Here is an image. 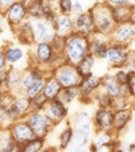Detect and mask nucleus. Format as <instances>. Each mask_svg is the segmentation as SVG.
Masks as SVG:
<instances>
[{
	"label": "nucleus",
	"instance_id": "6ab92c4d",
	"mask_svg": "<svg viewBox=\"0 0 135 152\" xmlns=\"http://www.w3.org/2000/svg\"><path fill=\"white\" fill-rule=\"evenodd\" d=\"M47 102H48V100H47L45 96L41 93V94H38L37 96H35L33 99L30 100V109H31L32 112L42 110V109H44Z\"/></svg>",
	"mask_w": 135,
	"mask_h": 152
},
{
	"label": "nucleus",
	"instance_id": "2eb2a0df",
	"mask_svg": "<svg viewBox=\"0 0 135 152\" xmlns=\"http://www.w3.org/2000/svg\"><path fill=\"white\" fill-rule=\"evenodd\" d=\"M44 76L42 75V72L39 70H29L26 74L22 75V89L23 90H26L29 87H31L37 80L39 78H43Z\"/></svg>",
	"mask_w": 135,
	"mask_h": 152
},
{
	"label": "nucleus",
	"instance_id": "7ed1b4c3",
	"mask_svg": "<svg viewBox=\"0 0 135 152\" xmlns=\"http://www.w3.org/2000/svg\"><path fill=\"white\" fill-rule=\"evenodd\" d=\"M26 121L30 125L35 137H39V138H44L48 134L49 128L53 126L54 122L45 113H42L41 110L32 112L27 116Z\"/></svg>",
	"mask_w": 135,
	"mask_h": 152
},
{
	"label": "nucleus",
	"instance_id": "5701e85b",
	"mask_svg": "<svg viewBox=\"0 0 135 152\" xmlns=\"http://www.w3.org/2000/svg\"><path fill=\"white\" fill-rule=\"evenodd\" d=\"M134 28L130 27V26H124V27H121L118 31H117V38L121 39V40H124L127 38H129L133 33H134Z\"/></svg>",
	"mask_w": 135,
	"mask_h": 152
},
{
	"label": "nucleus",
	"instance_id": "cd10ccee",
	"mask_svg": "<svg viewBox=\"0 0 135 152\" xmlns=\"http://www.w3.org/2000/svg\"><path fill=\"white\" fill-rule=\"evenodd\" d=\"M0 121H7L10 122L8 120V116H7V106L0 103Z\"/></svg>",
	"mask_w": 135,
	"mask_h": 152
},
{
	"label": "nucleus",
	"instance_id": "b1692460",
	"mask_svg": "<svg viewBox=\"0 0 135 152\" xmlns=\"http://www.w3.org/2000/svg\"><path fill=\"white\" fill-rule=\"evenodd\" d=\"M59 7H60V10L63 14H69L72 12L73 2H72V0H60L59 1Z\"/></svg>",
	"mask_w": 135,
	"mask_h": 152
},
{
	"label": "nucleus",
	"instance_id": "f257e3e1",
	"mask_svg": "<svg viewBox=\"0 0 135 152\" xmlns=\"http://www.w3.org/2000/svg\"><path fill=\"white\" fill-rule=\"evenodd\" d=\"M87 42L80 34H72L65 39L63 53L69 64H76L87 55Z\"/></svg>",
	"mask_w": 135,
	"mask_h": 152
},
{
	"label": "nucleus",
	"instance_id": "1a4fd4ad",
	"mask_svg": "<svg viewBox=\"0 0 135 152\" xmlns=\"http://www.w3.org/2000/svg\"><path fill=\"white\" fill-rule=\"evenodd\" d=\"M72 25H74V28L79 33H88L94 25L93 17L90 13H81L74 19V23H72Z\"/></svg>",
	"mask_w": 135,
	"mask_h": 152
},
{
	"label": "nucleus",
	"instance_id": "4468645a",
	"mask_svg": "<svg viewBox=\"0 0 135 152\" xmlns=\"http://www.w3.org/2000/svg\"><path fill=\"white\" fill-rule=\"evenodd\" d=\"M79 95V88L78 86H73V87H65V88H61L59 95H57V99L60 101H62L63 103H69L72 102L73 100H75Z\"/></svg>",
	"mask_w": 135,
	"mask_h": 152
},
{
	"label": "nucleus",
	"instance_id": "c85d7f7f",
	"mask_svg": "<svg viewBox=\"0 0 135 152\" xmlns=\"http://www.w3.org/2000/svg\"><path fill=\"white\" fill-rule=\"evenodd\" d=\"M127 118H128V113H125V112H123V113H119V114L117 115V118H116V124H117L118 126H121V125H124V122H125Z\"/></svg>",
	"mask_w": 135,
	"mask_h": 152
},
{
	"label": "nucleus",
	"instance_id": "bb28decb",
	"mask_svg": "<svg viewBox=\"0 0 135 152\" xmlns=\"http://www.w3.org/2000/svg\"><path fill=\"white\" fill-rule=\"evenodd\" d=\"M18 0H0V12L4 13L11 5H13Z\"/></svg>",
	"mask_w": 135,
	"mask_h": 152
},
{
	"label": "nucleus",
	"instance_id": "423d86ee",
	"mask_svg": "<svg viewBox=\"0 0 135 152\" xmlns=\"http://www.w3.org/2000/svg\"><path fill=\"white\" fill-rule=\"evenodd\" d=\"M4 15L8 24L19 25L20 23H23V20L27 15V8L23 5L20 0H18L4 12Z\"/></svg>",
	"mask_w": 135,
	"mask_h": 152
},
{
	"label": "nucleus",
	"instance_id": "f8f14e48",
	"mask_svg": "<svg viewBox=\"0 0 135 152\" xmlns=\"http://www.w3.org/2000/svg\"><path fill=\"white\" fill-rule=\"evenodd\" d=\"M2 51H4V55H5L6 62L8 64H16V63H18L23 58V56H24V52H23V50L19 46L8 45Z\"/></svg>",
	"mask_w": 135,
	"mask_h": 152
},
{
	"label": "nucleus",
	"instance_id": "f3484780",
	"mask_svg": "<svg viewBox=\"0 0 135 152\" xmlns=\"http://www.w3.org/2000/svg\"><path fill=\"white\" fill-rule=\"evenodd\" d=\"M93 56H88V55H86L80 62H78L75 65V68H76V70H78V72H79V75L81 76V77H85V76H87V75H90V72H91V68H92V64H93Z\"/></svg>",
	"mask_w": 135,
	"mask_h": 152
},
{
	"label": "nucleus",
	"instance_id": "aec40b11",
	"mask_svg": "<svg viewBox=\"0 0 135 152\" xmlns=\"http://www.w3.org/2000/svg\"><path fill=\"white\" fill-rule=\"evenodd\" d=\"M97 121H98V124L105 129V128H108V127L111 126L112 115H111L109 112H106V110L103 109V110L98 112V114H97Z\"/></svg>",
	"mask_w": 135,
	"mask_h": 152
},
{
	"label": "nucleus",
	"instance_id": "dca6fc26",
	"mask_svg": "<svg viewBox=\"0 0 135 152\" xmlns=\"http://www.w3.org/2000/svg\"><path fill=\"white\" fill-rule=\"evenodd\" d=\"M43 145H44L43 138L33 137V138L29 139L27 141H25L24 144H22L20 151H24V152H36V151L42 150Z\"/></svg>",
	"mask_w": 135,
	"mask_h": 152
},
{
	"label": "nucleus",
	"instance_id": "4be33fe9",
	"mask_svg": "<svg viewBox=\"0 0 135 152\" xmlns=\"http://www.w3.org/2000/svg\"><path fill=\"white\" fill-rule=\"evenodd\" d=\"M106 55H108L109 59L111 62H113V63H117V62H119V61L123 59V51H122V49H119L117 46L109 49L108 52H106Z\"/></svg>",
	"mask_w": 135,
	"mask_h": 152
},
{
	"label": "nucleus",
	"instance_id": "f03ea898",
	"mask_svg": "<svg viewBox=\"0 0 135 152\" xmlns=\"http://www.w3.org/2000/svg\"><path fill=\"white\" fill-rule=\"evenodd\" d=\"M32 27V37L33 42H50L53 36L55 34L51 21L45 18H31L30 20Z\"/></svg>",
	"mask_w": 135,
	"mask_h": 152
},
{
	"label": "nucleus",
	"instance_id": "c756f323",
	"mask_svg": "<svg viewBox=\"0 0 135 152\" xmlns=\"http://www.w3.org/2000/svg\"><path fill=\"white\" fill-rule=\"evenodd\" d=\"M118 80H119L121 82H125V81H127L125 74H124V72H119V74H118Z\"/></svg>",
	"mask_w": 135,
	"mask_h": 152
},
{
	"label": "nucleus",
	"instance_id": "a878e982",
	"mask_svg": "<svg viewBox=\"0 0 135 152\" xmlns=\"http://www.w3.org/2000/svg\"><path fill=\"white\" fill-rule=\"evenodd\" d=\"M108 91L110 93V95H112V96H117L118 93H119V87L117 86V83H115V82H110V83H108Z\"/></svg>",
	"mask_w": 135,
	"mask_h": 152
},
{
	"label": "nucleus",
	"instance_id": "393cba45",
	"mask_svg": "<svg viewBox=\"0 0 135 152\" xmlns=\"http://www.w3.org/2000/svg\"><path fill=\"white\" fill-rule=\"evenodd\" d=\"M6 65H7V62H6L4 51L0 50V81H2L5 75H6V71H7V66Z\"/></svg>",
	"mask_w": 135,
	"mask_h": 152
},
{
	"label": "nucleus",
	"instance_id": "a211bd4d",
	"mask_svg": "<svg viewBox=\"0 0 135 152\" xmlns=\"http://www.w3.org/2000/svg\"><path fill=\"white\" fill-rule=\"evenodd\" d=\"M43 87H44V77L43 78H39V80H37L31 87H29L26 90H25V93H26V97L27 99H33L35 96H37L38 94H41L42 93V90H43Z\"/></svg>",
	"mask_w": 135,
	"mask_h": 152
},
{
	"label": "nucleus",
	"instance_id": "412c9836",
	"mask_svg": "<svg viewBox=\"0 0 135 152\" xmlns=\"http://www.w3.org/2000/svg\"><path fill=\"white\" fill-rule=\"evenodd\" d=\"M72 137H73V129L70 127L66 128L61 135H60V147L61 148H67L69 146V142L72 140Z\"/></svg>",
	"mask_w": 135,
	"mask_h": 152
},
{
	"label": "nucleus",
	"instance_id": "6e6552de",
	"mask_svg": "<svg viewBox=\"0 0 135 152\" xmlns=\"http://www.w3.org/2000/svg\"><path fill=\"white\" fill-rule=\"evenodd\" d=\"M53 27L56 34L61 36V37H66L70 30H72V20L69 19V17L67 14H55L53 21Z\"/></svg>",
	"mask_w": 135,
	"mask_h": 152
},
{
	"label": "nucleus",
	"instance_id": "2f4dec72",
	"mask_svg": "<svg viewBox=\"0 0 135 152\" xmlns=\"http://www.w3.org/2000/svg\"><path fill=\"white\" fill-rule=\"evenodd\" d=\"M4 94H5V88H4V87H2V84L0 83V102H1V99H2Z\"/></svg>",
	"mask_w": 135,
	"mask_h": 152
},
{
	"label": "nucleus",
	"instance_id": "0eeeda50",
	"mask_svg": "<svg viewBox=\"0 0 135 152\" xmlns=\"http://www.w3.org/2000/svg\"><path fill=\"white\" fill-rule=\"evenodd\" d=\"M44 113L53 120V121H60L67 116V108L66 103L60 101L57 97L49 100L44 107Z\"/></svg>",
	"mask_w": 135,
	"mask_h": 152
},
{
	"label": "nucleus",
	"instance_id": "9d476101",
	"mask_svg": "<svg viewBox=\"0 0 135 152\" xmlns=\"http://www.w3.org/2000/svg\"><path fill=\"white\" fill-rule=\"evenodd\" d=\"M54 50L49 42H39L36 46V58L41 63H49L53 61Z\"/></svg>",
	"mask_w": 135,
	"mask_h": 152
},
{
	"label": "nucleus",
	"instance_id": "39448f33",
	"mask_svg": "<svg viewBox=\"0 0 135 152\" xmlns=\"http://www.w3.org/2000/svg\"><path fill=\"white\" fill-rule=\"evenodd\" d=\"M8 132L11 134V137L13 138V140L19 142L20 145L35 137V134H33L30 125L27 124V121H16V122H13L10 126Z\"/></svg>",
	"mask_w": 135,
	"mask_h": 152
},
{
	"label": "nucleus",
	"instance_id": "9b49d317",
	"mask_svg": "<svg viewBox=\"0 0 135 152\" xmlns=\"http://www.w3.org/2000/svg\"><path fill=\"white\" fill-rule=\"evenodd\" d=\"M61 88H62L61 84L59 83V81L55 77L44 78V87H43L42 94L49 101V100H53V99H56L57 97Z\"/></svg>",
	"mask_w": 135,
	"mask_h": 152
},
{
	"label": "nucleus",
	"instance_id": "20e7f679",
	"mask_svg": "<svg viewBox=\"0 0 135 152\" xmlns=\"http://www.w3.org/2000/svg\"><path fill=\"white\" fill-rule=\"evenodd\" d=\"M59 83L61 84L62 88L65 87H73V86H78L80 80H81V76L79 75L78 70L75 66H73V64H65V65H61L57 71H56V75L54 76Z\"/></svg>",
	"mask_w": 135,
	"mask_h": 152
},
{
	"label": "nucleus",
	"instance_id": "473e14b6",
	"mask_svg": "<svg viewBox=\"0 0 135 152\" xmlns=\"http://www.w3.org/2000/svg\"><path fill=\"white\" fill-rule=\"evenodd\" d=\"M112 2H115V4H125V2H128V0H111Z\"/></svg>",
	"mask_w": 135,
	"mask_h": 152
},
{
	"label": "nucleus",
	"instance_id": "ddd939ff",
	"mask_svg": "<svg viewBox=\"0 0 135 152\" xmlns=\"http://www.w3.org/2000/svg\"><path fill=\"white\" fill-rule=\"evenodd\" d=\"M78 86H79L78 87L79 88V93L85 96V95L90 94L98 86V80L96 77L91 76V75H87V76L82 77V80H80Z\"/></svg>",
	"mask_w": 135,
	"mask_h": 152
},
{
	"label": "nucleus",
	"instance_id": "7c9ffc66",
	"mask_svg": "<svg viewBox=\"0 0 135 152\" xmlns=\"http://www.w3.org/2000/svg\"><path fill=\"white\" fill-rule=\"evenodd\" d=\"M130 84H131V90L135 94V76L133 78H130Z\"/></svg>",
	"mask_w": 135,
	"mask_h": 152
}]
</instances>
